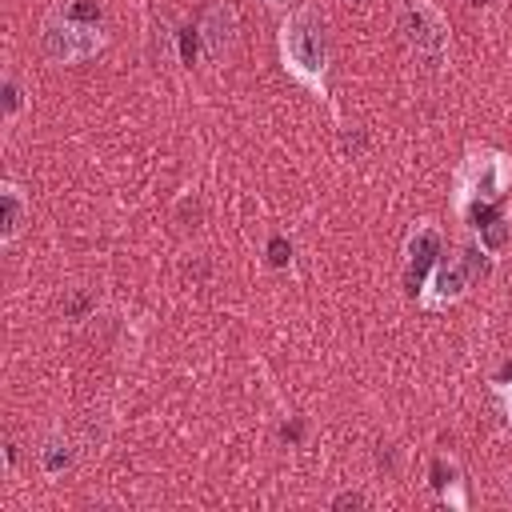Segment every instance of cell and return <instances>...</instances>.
<instances>
[{
	"label": "cell",
	"instance_id": "1",
	"mask_svg": "<svg viewBox=\"0 0 512 512\" xmlns=\"http://www.w3.org/2000/svg\"><path fill=\"white\" fill-rule=\"evenodd\" d=\"M512 188V156L488 144H468L464 160L452 176V208L468 228H480L488 212L508 196Z\"/></svg>",
	"mask_w": 512,
	"mask_h": 512
},
{
	"label": "cell",
	"instance_id": "2",
	"mask_svg": "<svg viewBox=\"0 0 512 512\" xmlns=\"http://www.w3.org/2000/svg\"><path fill=\"white\" fill-rule=\"evenodd\" d=\"M284 72L312 96H328V28L316 8H292L276 32Z\"/></svg>",
	"mask_w": 512,
	"mask_h": 512
},
{
	"label": "cell",
	"instance_id": "3",
	"mask_svg": "<svg viewBox=\"0 0 512 512\" xmlns=\"http://www.w3.org/2000/svg\"><path fill=\"white\" fill-rule=\"evenodd\" d=\"M488 264H492V252L476 236H468V244L456 248V252H448V256L440 252V260L428 268V276H424V284L416 292L420 308L424 312H440L448 304H460L468 296L472 280L488 272Z\"/></svg>",
	"mask_w": 512,
	"mask_h": 512
},
{
	"label": "cell",
	"instance_id": "4",
	"mask_svg": "<svg viewBox=\"0 0 512 512\" xmlns=\"http://www.w3.org/2000/svg\"><path fill=\"white\" fill-rule=\"evenodd\" d=\"M108 44V32L96 28V24H84L76 20L72 12H56L44 20L40 28V48L52 64H80V60H92L96 52H104Z\"/></svg>",
	"mask_w": 512,
	"mask_h": 512
},
{
	"label": "cell",
	"instance_id": "5",
	"mask_svg": "<svg viewBox=\"0 0 512 512\" xmlns=\"http://www.w3.org/2000/svg\"><path fill=\"white\" fill-rule=\"evenodd\" d=\"M396 28H400L404 44L416 56H424L432 64L444 60V52H448V16L432 0H400L396 4Z\"/></svg>",
	"mask_w": 512,
	"mask_h": 512
},
{
	"label": "cell",
	"instance_id": "6",
	"mask_svg": "<svg viewBox=\"0 0 512 512\" xmlns=\"http://www.w3.org/2000/svg\"><path fill=\"white\" fill-rule=\"evenodd\" d=\"M440 244H444V236H440L436 220H416V228L404 236L400 256H404V280H408L412 292H420L428 268L440 260Z\"/></svg>",
	"mask_w": 512,
	"mask_h": 512
},
{
	"label": "cell",
	"instance_id": "7",
	"mask_svg": "<svg viewBox=\"0 0 512 512\" xmlns=\"http://www.w3.org/2000/svg\"><path fill=\"white\" fill-rule=\"evenodd\" d=\"M200 40H204L208 60H224L232 52V44H236V8L228 0H216V4L204 8Z\"/></svg>",
	"mask_w": 512,
	"mask_h": 512
},
{
	"label": "cell",
	"instance_id": "8",
	"mask_svg": "<svg viewBox=\"0 0 512 512\" xmlns=\"http://www.w3.org/2000/svg\"><path fill=\"white\" fill-rule=\"evenodd\" d=\"M0 208H4V216H0V244H12L24 232V224H28V196H24V188L16 180L0 184Z\"/></svg>",
	"mask_w": 512,
	"mask_h": 512
},
{
	"label": "cell",
	"instance_id": "9",
	"mask_svg": "<svg viewBox=\"0 0 512 512\" xmlns=\"http://www.w3.org/2000/svg\"><path fill=\"white\" fill-rule=\"evenodd\" d=\"M72 460H76V452H72V444H68L64 436L44 440V448H40V468H44L48 476H60L64 468H72Z\"/></svg>",
	"mask_w": 512,
	"mask_h": 512
},
{
	"label": "cell",
	"instance_id": "10",
	"mask_svg": "<svg viewBox=\"0 0 512 512\" xmlns=\"http://www.w3.org/2000/svg\"><path fill=\"white\" fill-rule=\"evenodd\" d=\"M436 484H440V500L448 504V508H456V512H464L468 508V492H464V476H460V468H456V460L448 464V476H444V468H436Z\"/></svg>",
	"mask_w": 512,
	"mask_h": 512
},
{
	"label": "cell",
	"instance_id": "11",
	"mask_svg": "<svg viewBox=\"0 0 512 512\" xmlns=\"http://www.w3.org/2000/svg\"><path fill=\"white\" fill-rule=\"evenodd\" d=\"M0 116H4V124H12L16 116H20V108H24V84L12 76V72H4V84H0Z\"/></svg>",
	"mask_w": 512,
	"mask_h": 512
},
{
	"label": "cell",
	"instance_id": "12",
	"mask_svg": "<svg viewBox=\"0 0 512 512\" xmlns=\"http://www.w3.org/2000/svg\"><path fill=\"white\" fill-rule=\"evenodd\" d=\"M268 260H272L276 268H284V264L292 260V248H288V244H284V240L276 236V240H272V248H268Z\"/></svg>",
	"mask_w": 512,
	"mask_h": 512
},
{
	"label": "cell",
	"instance_id": "13",
	"mask_svg": "<svg viewBox=\"0 0 512 512\" xmlns=\"http://www.w3.org/2000/svg\"><path fill=\"white\" fill-rule=\"evenodd\" d=\"M492 388H496V396H500V404H504V416H508V424H512V384H508V380H496Z\"/></svg>",
	"mask_w": 512,
	"mask_h": 512
},
{
	"label": "cell",
	"instance_id": "14",
	"mask_svg": "<svg viewBox=\"0 0 512 512\" xmlns=\"http://www.w3.org/2000/svg\"><path fill=\"white\" fill-rule=\"evenodd\" d=\"M364 504V496L360 492H340L336 500H332V508H360Z\"/></svg>",
	"mask_w": 512,
	"mask_h": 512
},
{
	"label": "cell",
	"instance_id": "15",
	"mask_svg": "<svg viewBox=\"0 0 512 512\" xmlns=\"http://www.w3.org/2000/svg\"><path fill=\"white\" fill-rule=\"evenodd\" d=\"M268 4H280V0H268Z\"/></svg>",
	"mask_w": 512,
	"mask_h": 512
}]
</instances>
